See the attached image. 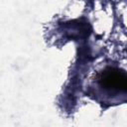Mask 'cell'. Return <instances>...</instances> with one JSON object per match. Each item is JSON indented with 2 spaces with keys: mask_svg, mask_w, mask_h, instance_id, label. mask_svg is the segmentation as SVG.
I'll return each mask as SVG.
<instances>
[{
  "mask_svg": "<svg viewBox=\"0 0 127 127\" xmlns=\"http://www.w3.org/2000/svg\"><path fill=\"white\" fill-rule=\"evenodd\" d=\"M98 82L101 87L109 91H125L127 87V77L123 70L108 67L98 76Z\"/></svg>",
  "mask_w": 127,
  "mask_h": 127,
  "instance_id": "cell-1",
  "label": "cell"
}]
</instances>
